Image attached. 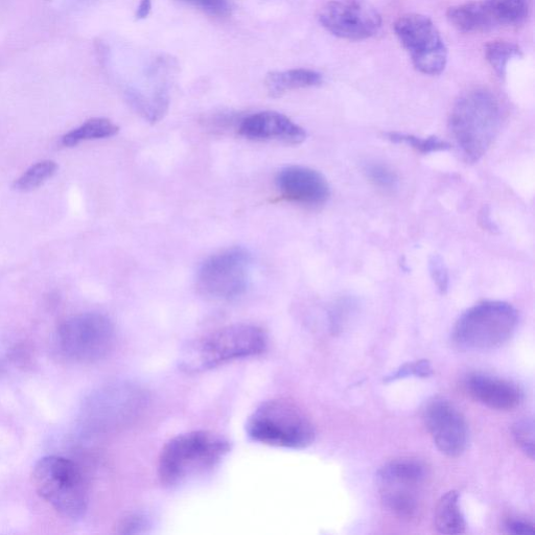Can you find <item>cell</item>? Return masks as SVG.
<instances>
[{
  "label": "cell",
  "mask_w": 535,
  "mask_h": 535,
  "mask_svg": "<svg viewBox=\"0 0 535 535\" xmlns=\"http://www.w3.org/2000/svg\"><path fill=\"white\" fill-rule=\"evenodd\" d=\"M152 10V0H141L135 12V17L138 20L147 18Z\"/></svg>",
  "instance_id": "obj_31"
},
{
  "label": "cell",
  "mask_w": 535,
  "mask_h": 535,
  "mask_svg": "<svg viewBox=\"0 0 535 535\" xmlns=\"http://www.w3.org/2000/svg\"><path fill=\"white\" fill-rule=\"evenodd\" d=\"M267 346V334L257 325H229L186 345L180 354L179 367L186 374H199L232 361L261 355Z\"/></svg>",
  "instance_id": "obj_2"
},
{
  "label": "cell",
  "mask_w": 535,
  "mask_h": 535,
  "mask_svg": "<svg viewBox=\"0 0 535 535\" xmlns=\"http://www.w3.org/2000/svg\"><path fill=\"white\" fill-rule=\"evenodd\" d=\"M364 172L368 179L383 191L393 192L399 188L398 175L380 162H367Z\"/></svg>",
  "instance_id": "obj_24"
},
{
  "label": "cell",
  "mask_w": 535,
  "mask_h": 535,
  "mask_svg": "<svg viewBox=\"0 0 535 535\" xmlns=\"http://www.w3.org/2000/svg\"><path fill=\"white\" fill-rule=\"evenodd\" d=\"M518 321L517 310L507 302L484 301L461 315L453 340L462 350H495L513 337Z\"/></svg>",
  "instance_id": "obj_6"
},
{
  "label": "cell",
  "mask_w": 535,
  "mask_h": 535,
  "mask_svg": "<svg viewBox=\"0 0 535 535\" xmlns=\"http://www.w3.org/2000/svg\"><path fill=\"white\" fill-rule=\"evenodd\" d=\"M58 168L57 162L53 160L39 161L15 180L13 189L18 192L34 191L51 179Z\"/></svg>",
  "instance_id": "obj_22"
},
{
  "label": "cell",
  "mask_w": 535,
  "mask_h": 535,
  "mask_svg": "<svg viewBox=\"0 0 535 535\" xmlns=\"http://www.w3.org/2000/svg\"><path fill=\"white\" fill-rule=\"evenodd\" d=\"M529 10L530 0H478L450 8L447 17L458 31L475 33L518 25Z\"/></svg>",
  "instance_id": "obj_12"
},
{
  "label": "cell",
  "mask_w": 535,
  "mask_h": 535,
  "mask_svg": "<svg viewBox=\"0 0 535 535\" xmlns=\"http://www.w3.org/2000/svg\"><path fill=\"white\" fill-rule=\"evenodd\" d=\"M276 185L282 196L298 204L320 205L330 197V185L319 172L299 166L279 171Z\"/></svg>",
  "instance_id": "obj_16"
},
{
  "label": "cell",
  "mask_w": 535,
  "mask_h": 535,
  "mask_svg": "<svg viewBox=\"0 0 535 535\" xmlns=\"http://www.w3.org/2000/svg\"><path fill=\"white\" fill-rule=\"evenodd\" d=\"M513 434L517 445L531 460L534 459V421L533 418H523L513 426Z\"/></svg>",
  "instance_id": "obj_26"
},
{
  "label": "cell",
  "mask_w": 535,
  "mask_h": 535,
  "mask_svg": "<svg viewBox=\"0 0 535 535\" xmlns=\"http://www.w3.org/2000/svg\"><path fill=\"white\" fill-rule=\"evenodd\" d=\"M239 134L250 141H275L287 145H300L307 139V132L288 116L275 111L251 114L239 126Z\"/></svg>",
  "instance_id": "obj_15"
},
{
  "label": "cell",
  "mask_w": 535,
  "mask_h": 535,
  "mask_svg": "<svg viewBox=\"0 0 535 535\" xmlns=\"http://www.w3.org/2000/svg\"><path fill=\"white\" fill-rule=\"evenodd\" d=\"M119 131V126L108 119H92L73 131L66 133L62 137L61 143L65 147L72 148L82 142L112 137L118 134Z\"/></svg>",
  "instance_id": "obj_20"
},
{
  "label": "cell",
  "mask_w": 535,
  "mask_h": 535,
  "mask_svg": "<svg viewBox=\"0 0 535 535\" xmlns=\"http://www.w3.org/2000/svg\"><path fill=\"white\" fill-rule=\"evenodd\" d=\"M38 494L62 517L78 521L86 513L88 490L78 465L59 456L40 459L33 471Z\"/></svg>",
  "instance_id": "obj_5"
},
{
  "label": "cell",
  "mask_w": 535,
  "mask_h": 535,
  "mask_svg": "<svg viewBox=\"0 0 535 535\" xmlns=\"http://www.w3.org/2000/svg\"><path fill=\"white\" fill-rule=\"evenodd\" d=\"M59 354L76 363H93L106 358L115 343L111 320L100 313H85L65 320L55 340Z\"/></svg>",
  "instance_id": "obj_7"
},
{
  "label": "cell",
  "mask_w": 535,
  "mask_h": 535,
  "mask_svg": "<svg viewBox=\"0 0 535 535\" xmlns=\"http://www.w3.org/2000/svg\"><path fill=\"white\" fill-rule=\"evenodd\" d=\"M424 421L437 449L458 457L468 447L469 428L461 412L449 401L434 399L424 410Z\"/></svg>",
  "instance_id": "obj_14"
},
{
  "label": "cell",
  "mask_w": 535,
  "mask_h": 535,
  "mask_svg": "<svg viewBox=\"0 0 535 535\" xmlns=\"http://www.w3.org/2000/svg\"><path fill=\"white\" fill-rule=\"evenodd\" d=\"M464 386L475 401L491 409L509 411L523 401V392L515 383L478 372L470 375Z\"/></svg>",
  "instance_id": "obj_17"
},
{
  "label": "cell",
  "mask_w": 535,
  "mask_h": 535,
  "mask_svg": "<svg viewBox=\"0 0 535 535\" xmlns=\"http://www.w3.org/2000/svg\"><path fill=\"white\" fill-rule=\"evenodd\" d=\"M231 450L229 440L211 431H191L172 438L158 459V478L179 487L213 471Z\"/></svg>",
  "instance_id": "obj_1"
},
{
  "label": "cell",
  "mask_w": 535,
  "mask_h": 535,
  "mask_svg": "<svg viewBox=\"0 0 535 535\" xmlns=\"http://www.w3.org/2000/svg\"><path fill=\"white\" fill-rule=\"evenodd\" d=\"M505 528L508 533L516 535H534L535 529L534 525L530 522L514 519L509 520L505 524Z\"/></svg>",
  "instance_id": "obj_30"
},
{
  "label": "cell",
  "mask_w": 535,
  "mask_h": 535,
  "mask_svg": "<svg viewBox=\"0 0 535 535\" xmlns=\"http://www.w3.org/2000/svg\"><path fill=\"white\" fill-rule=\"evenodd\" d=\"M459 493L451 491L440 498L435 509V527L439 533L461 534L467 529L463 516Z\"/></svg>",
  "instance_id": "obj_19"
},
{
  "label": "cell",
  "mask_w": 535,
  "mask_h": 535,
  "mask_svg": "<svg viewBox=\"0 0 535 535\" xmlns=\"http://www.w3.org/2000/svg\"><path fill=\"white\" fill-rule=\"evenodd\" d=\"M181 2L218 17L229 15L231 10L229 0H181Z\"/></svg>",
  "instance_id": "obj_29"
},
{
  "label": "cell",
  "mask_w": 535,
  "mask_h": 535,
  "mask_svg": "<svg viewBox=\"0 0 535 535\" xmlns=\"http://www.w3.org/2000/svg\"><path fill=\"white\" fill-rule=\"evenodd\" d=\"M318 18L334 36L355 41L376 36L383 25L379 11L366 0H333L321 9Z\"/></svg>",
  "instance_id": "obj_13"
},
{
  "label": "cell",
  "mask_w": 535,
  "mask_h": 535,
  "mask_svg": "<svg viewBox=\"0 0 535 535\" xmlns=\"http://www.w3.org/2000/svg\"><path fill=\"white\" fill-rule=\"evenodd\" d=\"M427 471L423 462L412 458L393 460L378 473L384 507L400 519H413L421 508Z\"/></svg>",
  "instance_id": "obj_9"
},
{
  "label": "cell",
  "mask_w": 535,
  "mask_h": 535,
  "mask_svg": "<svg viewBox=\"0 0 535 535\" xmlns=\"http://www.w3.org/2000/svg\"><path fill=\"white\" fill-rule=\"evenodd\" d=\"M387 137L393 143L405 144L423 154L446 151L451 148L447 142L440 141L437 137L422 138L401 133H389Z\"/></svg>",
  "instance_id": "obj_23"
},
{
  "label": "cell",
  "mask_w": 535,
  "mask_h": 535,
  "mask_svg": "<svg viewBox=\"0 0 535 535\" xmlns=\"http://www.w3.org/2000/svg\"><path fill=\"white\" fill-rule=\"evenodd\" d=\"M429 268L438 291L441 294H446L449 290L450 276L445 261L440 255H433L430 259Z\"/></svg>",
  "instance_id": "obj_28"
},
{
  "label": "cell",
  "mask_w": 535,
  "mask_h": 535,
  "mask_svg": "<svg viewBox=\"0 0 535 535\" xmlns=\"http://www.w3.org/2000/svg\"><path fill=\"white\" fill-rule=\"evenodd\" d=\"M251 264V253L243 247L221 251L200 266L197 287L208 298L236 299L248 288Z\"/></svg>",
  "instance_id": "obj_10"
},
{
  "label": "cell",
  "mask_w": 535,
  "mask_h": 535,
  "mask_svg": "<svg viewBox=\"0 0 535 535\" xmlns=\"http://www.w3.org/2000/svg\"><path fill=\"white\" fill-rule=\"evenodd\" d=\"M148 395L141 387L120 382L93 393L84 408L85 422L95 432H111L131 425L147 406Z\"/></svg>",
  "instance_id": "obj_8"
},
{
  "label": "cell",
  "mask_w": 535,
  "mask_h": 535,
  "mask_svg": "<svg viewBox=\"0 0 535 535\" xmlns=\"http://www.w3.org/2000/svg\"><path fill=\"white\" fill-rule=\"evenodd\" d=\"M522 56L520 46L514 43L493 41L485 46V58L500 78L506 76L508 64Z\"/></svg>",
  "instance_id": "obj_21"
},
{
  "label": "cell",
  "mask_w": 535,
  "mask_h": 535,
  "mask_svg": "<svg viewBox=\"0 0 535 535\" xmlns=\"http://www.w3.org/2000/svg\"><path fill=\"white\" fill-rule=\"evenodd\" d=\"M152 528V520L149 515L135 513L124 518L118 526L121 534H143Z\"/></svg>",
  "instance_id": "obj_27"
},
{
  "label": "cell",
  "mask_w": 535,
  "mask_h": 535,
  "mask_svg": "<svg viewBox=\"0 0 535 535\" xmlns=\"http://www.w3.org/2000/svg\"><path fill=\"white\" fill-rule=\"evenodd\" d=\"M432 375L433 369L431 363L428 360H420L402 365L397 370L392 372L391 375L387 376L384 379V382L392 383L410 377L425 379L431 377Z\"/></svg>",
  "instance_id": "obj_25"
},
{
  "label": "cell",
  "mask_w": 535,
  "mask_h": 535,
  "mask_svg": "<svg viewBox=\"0 0 535 535\" xmlns=\"http://www.w3.org/2000/svg\"><path fill=\"white\" fill-rule=\"evenodd\" d=\"M394 32L418 72L437 76L445 71L448 49L429 17L421 14L404 15L395 22Z\"/></svg>",
  "instance_id": "obj_11"
},
{
  "label": "cell",
  "mask_w": 535,
  "mask_h": 535,
  "mask_svg": "<svg viewBox=\"0 0 535 535\" xmlns=\"http://www.w3.org/2000/svg\"><path fill=\"white\" fill-rule=\"evenodd\" d=\"M501 124V107L491 91L465 93L451 112L449 127L465 160L478 161L490 147Z\"/></svg>",
  "instance_id": "obj_3"
},
{
  "label": "cell",
  "mask_w": 535,
  "mask_h": 535,
  "mask_svg": "<svg viewBox=\"0 0 535 535\" xmlns=\"http://www.w3.org/2000/svg\"><path fill=\"white\" fill-rule=\"evenodd\" d=\"M248 437L265 446L300 450L311 446L316 430L309 416L287 400H270L249 416Z\"/></svg>",
  "instance_id": "obj_4"
},
{
  "label": "cell",
  "mask_w": 535,
  "mask_h": 535,
  "mask_svg": "<svg viewBox=\"0 0 535 535\" xmlns=\"http://www.w3.org/2000/svg\"><path fill=\"white\" fill-rule=\"evenodd\" d=\"M321 74L306 68L290 69L286 72L269 73L265 86L272 98H279L288 91L318 86L322 83Z\"/></svg>",
  "instance_id": "obj_18"
}]
</instances>
